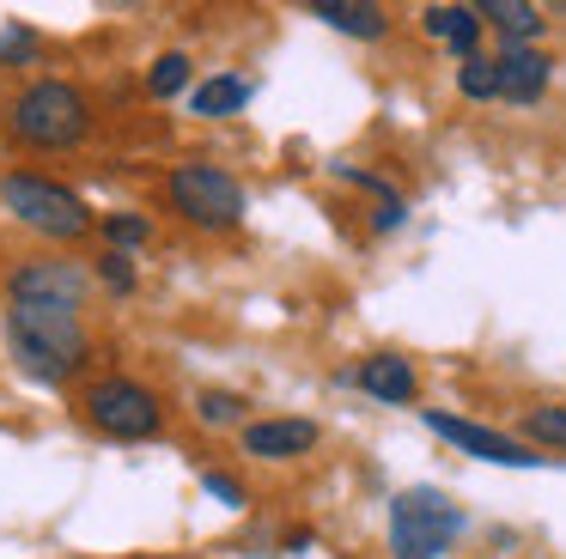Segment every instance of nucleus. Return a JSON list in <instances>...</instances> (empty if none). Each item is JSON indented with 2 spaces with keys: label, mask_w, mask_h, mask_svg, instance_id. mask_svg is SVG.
I'll return each instance as SVG.
<instances>
[{
  "label": "nucleus",
  "mask_w": 566,
  "mask_h": 559,
  "mask_svg": "<svg viewBox=\"0 0 566 559\" xmlns=\"http://www.w3.org/2000/svg\"><path fill=\"white\" fill-rule=\"evenodd\" d=\"M38 55H43V43L31 24H7L0 31V67H38Z\"/></svg>",
  "instance_id": "nucleus-21"
},
{
  "label": "nucleus",
  "mask_w": 566,
  "mask_h": 559,
  "mask_svg": "<svg viewBox=\"0 0 566 559\" xmlns=\"http://www.w3.org/2000/svg\"><path fill=\"white\" fill-rule=\"evenodd\" d=\"M250 97H256V85H250L244 73H208V80H196V92H189V109H196L201 122H220V116H238Z\"/></svg>",
  "instance_id": "nucleus-14"
},
{
  "label": "nucleus",
  "mask_w": 566,
  "mask_h": 559,
  "mask_svg": "<svg viewBox=\"0 0 566 559\" xmlns=\"http://www.w3.org/2000/svg\"><path fill=\"white\" fill-rule=\"evenodd\" d=\"M98 274H86L80 262H19L7 274V304H55V310H80L92 298Z\"/></svg>",
  "instance_id": "nucleus-8"
},
{
  "label": "nucleus",
  "mask_w": 566,
  "mask_h": 559,
  "mask_svg": "<svg viewBox=\"0 0 566 559\" xmlns=\"http://www.w3.org/2000/svg\"><path fill=\"white\" fill-rule=\"evenodd\" d=\"M201 493H213L220 505H232V510H244V505H250V498H244V486H238L232 474H220V468H208V474H201Z\"/></svg>",
  "instance_id": "nucleus-23"
},
{
  "label": "nucleus",
  "mask_w": 566,
  "mask_h": 559,
  "mask_svg": "<svg viewBox=\"0 0 566 559\" xmlns=\"http://www.w3.org/2000/svg\"><path fill=\"white\" fill-rule=\"evenodd\" d=\"M420 31L432 36V43H444L451 55H475V43H481V7H463V0H444V7H427L420 12Z\"/></svg>",
  "instance_id": "nucleus-12"
},
{
  "label": "nucleus",
  "mask_w": 566,
  "mask_h": 559,
  "mask_svg": "<svg viewBox=\"0 0 566 559\" xmlns=\"http://www.w3.org/2000/svg\"><path fill=\"white\" fill-rule=\"evenodd\" d=\"M420 420H427V432H432V437H444L451 450H463V456H475V462H493V468H542V462H548V456H536V444H524V437L500 432V425L463 420V413H439V408H427Z\"/></svg>",
  "instance_id": "nucleus-7"
},
{
  "label": "nucleus",
  "mask_w": 566,
  "mask_h": 559,
  "mask_svg": "<svg viewBox=\"0 0 566 559\" xmlns=\"http://www.w3.org/2000/svg\"><path fill=\"white\" fill-rule=\"evenodd\" d=\"M317 420H293V413H281V420H250L244 425V456L256 462H293L305 456V450H317Z\"/></svg>",
  "instance_id": "nucleus-9"
},
{
  "label": "nucleus",
  "mask_w": 566,
  "mask_h": 559,
  "mask_svg": "<svg viewBox=\"0 0 566 559\" xmlns=\"http://www.w3.org/2000/svg\"><path fill=\"white\" fill-rule=\"evenodd\" d=\"M80 408H86V420L98 425L104 437H116V444L159 437V425H165V401L153 395L147 383H135V377H98V383H86Z\"/></svg>",
  "instance_id": "nucleus-6"
},
{
  "label": "nucleus",
  "mask_w": 566,
  "mask_h": 559,
  "mask_svg": "<svg viewBox=\"0 0 566 559\" xmlns=\"http://www.w3.org/2000/svg\"><path fill=\"white\" fill-rule=\"evenodd\" d=\"M98 286L116 292V298H128V292H135V262H128L123 250H104L98 255Z\"/></svg>",
  "instance_id": "nucleus-22"
},
{
  "label": "nucleus",
  "mask_w": 566,
  "mask_h": 559,
  "mask_svg": "<svg viewBox=\"0 0 566 559\" xmlns=\"http://www.w3.org/2000/svg\"><path fill=\"white\" fill-rule=\"evenodd\" d=\"M165 201H171V213L189 219L196 231H232V225H244V213H250L244 182L220 165H201V158H189V165H177L171 177H165Z\"/></svg>",
  "instance_id": "nucleus-5"
},
{
  "label": "nucleus",
  "mask_w": 566,
  "mask_h": 559,
  "mask_svg": "<svg viewBox=\"0 0 566 559\" xmlns=\"http://www.w3.org/2000/svg\"><path fill=\"white\" fill-rule=\"evenodd\" d=\"M98 231L111 238V250H140V243H153V219L147 213H135V207H123V213H104L98 219Z\"/></svg>",
  "instance_id": "nucleus-18"
},
{
  "label": "nucleus",
  "mask_w": 566,
  "mask_h": 559,
  "mask_svg": "<svg viewBox=\"0 0 566 559\" xmlns=\"http://www.w3.org/2000/svg\"><path fill=\"white\" fill-rule=\"evenodd\" d=\"M0 340H7L13 365L31 383H50V389L86 371V352H92L80 310H55V304H7L0 310Z\"/></svg>",
  "instance_id": "nucleus-1"
},
{
  "label": "nucleus",
  "mask_w": 566,
  "mask_h": 559,
  "mask_svg": "<svg viewBox=\"0 0 566 559\" xmlns=\"http://www.w3.org/2000/svg\"><path fill=\"white\" fill-rule=\"evenodd\" d=\"M524 444L566 450V408H560V401H548V408H530V413H524Z\"/></svg>",
  "instance_id": "nucleus-20"
},
{
  "label": "nucleus",
  "mask_w": 566,
  "mask_h": 559,
  "mask_svg": "<svg viewBox=\"0 0 566 559\" xmlns=\"http://www.w3.org/2000/svg\"><path fill=\"white\" fill-rule=\"evenodd\" d=\"M147 92H153V97H177V92H196V61H189L184 49H165V55L153 61V73H147Z\"/></svg>",
  "instance_id": "nucleus-16"
},
{
  "label": "nucleus",
  "mask_w": 566,
  "mask_h": 559,
  "mask_svg": "<svg viewBox=\"0 0 566 559\" xmlns=\"http://www.w3.org/2000/svg\"><path fill=\"white\" fill-rule=\"evenodd\" d=\"M311 19H323L329 31H342V36H359V43H378V36L390 31V12L371 7V0H317Z\"/></svg>",
  "instance_id": "nucleus-13"
},
{
  "label": "nucleus",
  "mask_w": 566,
  "mask_h": 559,
  "mask_svg": "<svg viewBox=\"0 0 566 559\" xmlns=\"http://www.w3.org/2000/svg\"><path fill=\"white\" fill-rule=\"evenodd\" d=\"M481 24H493V31L505 36V49H536L542 36V7H530V0H488L481 7Z\"/></svg>",
  "instance_id": "nucleus-15"
},
{
  "label": "nucleus",
  "mask_w": 566,
  "mask_h": 559,
  "mask_svg": "<svg viewBox=\"0 0 566 559\" xmlns=\"http://www.w3.org/2000/svg\"><path fill=\"white\" fill-rule=\"evenodd\" d=\"M7 128H13V140L38 146V152H67V146H80L92 134V104L74 80L43 73V80H31L25 92L13 97Z\"/></svg>",
  "instance_id": "nucleus-2"
},
{
  "label": "nucleus",
  "mask_w": 566,
  "mask_h": 559,
  "mask_svg": "<svg viewBox=\"0 0 566 559\" xmlns=\"http://www.w3.org/2000/svg\"><path fill=\"white\" fill-rule=\"evenodd\" d=\"M244 408L250 401L238 389H201L196 395V420L201 425H244Z\"/></svg>",
  "instance_id": "nucleus-19"
},
{
  "label": "nucleus",
  "mask_w": 566,
  "mask_h": 559,
  "mask_svg": "<svg viewBox=\"0 0 566 559\" xmlns=\"http://www.w3.org/2000/svg\"><path fill=\"white\" fill-rule=\"evenodd\" d=\"M493 61H500V97L517 109H530L554 80V61L542 55V49H500Z\"/></svg>",
  "instance_id": "nucleus-11"
},
{
  "label": "nucleus",
  "mask_w": 566,
  "mask_h": 559,
  "mask_svg": "<svg viewBox=\"0 0 566 559\" xmlns=\"http://www.w3.org/2000/svg\"><path fill=\"white\" fill-rule=\"evenodd\" d=\"M354 389H366L371 401H384V408H408V401L420 395V377H415V365H408L402 352H371V359H359Z\"/></svg>",
  "instance_id": "nucleus-10"
},
{
  "label": "nucleus",
  "mask_w": 566,
  "mask_h": 559,
  "mask_svg": "<svg viewBox=\"0 0 566 559\" xmlns=\"http://www.w3.org/2000/svg\"><path fill=\"white\" fill-rule=\"evenodd\" d=\"M457 92H463L469 104H493V97H500V61H493V55H469L463 67H457Z\"/></svg>",
  "instance_id": "nucleus-17"
},
{
  "label": "nucleus",
  "mask_w": 566,
  "mask_h": 559,
  "mask_svg": "<svg viewBox=\"0 0 566 559\" xmlns=\"http://www.w3.org/2000/svg\"><path fill=\"white\" fill-rule=\"evenodd\" d=\"M463 529L469 510L439 486H402L390 498V559H444Z\"/></svg>",
  "instance_id": "nucleus-3"
},
{
  "label": "nucleus",
  "mask_w": 566,
  "mask_h": 559,
  "mask_svg": "<svg viewBox=\"0 0 566 559\" xmlns=\"http://www.w3.org/2000/svg\"><path fill=\"white\" fill-rule=\"evenodd\" d=\"M0 207L50 243H80L98 225L92 207L80 201L67 182H50V177H38V170H7V177H0Z\"/></svg>",
  "instance_id": "nucleus-4"
}]
</instances>
